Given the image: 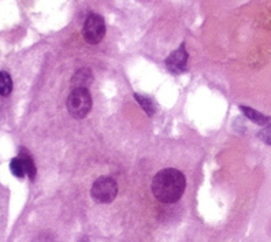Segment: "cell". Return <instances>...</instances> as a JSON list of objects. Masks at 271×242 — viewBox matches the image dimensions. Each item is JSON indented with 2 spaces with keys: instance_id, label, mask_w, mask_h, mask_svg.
<instances>
[{
  "instance_id": "cell-10",
  "label": "cell",
  "mask_w": 271,
  "mask_h": 242,
  "mask_svg": "<svg viewBox=\"0 0 271 242\" xmlns=\"http://www.w3.org/2000/svg\"><path fill=\"white\" fill-rule=\"evenodd\" d=\"M134 99L137 100L138 104L143 107V110L147 112L148 116H152V115L155 114V107H153L152 101L148 97L143 96V95H138V93H134Z\"/></svg>"
},
{
  "instance_id": "cell-1",
  "label": "cell",
  "mask_w": 271,
  "mask_h": 242,
  "mask_svg": "<svg viewBox=\"0 0 271 242\" xmlns=\"http://www.w3.org/2000/svg\"><path fill=\"white\" fill-rule=\"evenodd\" d=\"M186 187V179L185 175L179 170L165 169L152 179L151 190L155 198L165 203V204H173L181 198Z\"/></svg>"
},
{
  "instance_id": "cell-8",
  "label": "cell",
  "mask_w": 271,
  "mask_h": 242,
  "mask_svg": "<svg viewBox=\"0 0 271 242\" xmlns=\"http://www.w3.org/2000/svg\"><path fill=\"white\" fill-rule=\"evenodd\" d=\"M13 91V79L7 71H0V96H9Z\"/></svg>"
},
{
  "instance_id": "cell-12",
  "label": "cell",
  "mask_w": 271,
  "mask_h": 242,
  "mask_svg": "<svg viewBox=\"0 0 271 242\" xmlns=\"http://www.w3.org/2000/svg\"><path fill=\"white\" fill-rule=\"evenodd\" d=\"M259 138L262 140L264 144L271 146V124H268L264 129L259 132Z\"/></svg>"
},
{
  "instance_id": "cell-6",
  "label": "cell",
  "mask_w": 271,
  "mask_h": 242,
  "mask_svg": "<svg viewBox=\"0 0 271 242\" xmlns=\"http://www.w3.org/2000/svg\"><path fill=\"white\" fill-rule=\"evenodd\" d=\"M93 83V74L91 69L84 67V69L77 70L71 78V88L77 89V88H89L91 84Z\"/></svg>"
},
{
  "instance_id": "cell-2",
  "label": "cell",
  "mask_w": 271,
  "mask_h": 242,
  "mask_svg": "<svg viewBox=\"0 0 271 242\" xmlns=\"http://www.w3.org/2000/svg\"><path fill=\"white\" fill-rule=\"evenodd\" d=\"M67 111L74 119H84L92 110V96L87 88H77L70 92L66 100Z\"/></svg>"
},
{
  "instance_id": "cell-4",
  "label": "cell",
  "mask_w": 271,
  "mask_h": 242,
  "mask_svg": "<svg viewBox=\"0 0 271 242\" xmlns=\"http://www.w3.org/2000/svg\"><path fill=\"white\" fill-rule=\"evenodd\" d=\"M83 34L88 44H99L106 36V22L99 14L88 15L84 23Z\"/></svg>"
},
{
  "instance_id": "cell-5",
  "label": "cell",
  "mask_w": 271,
  "mask_h": 242,
  "mask_svg": "<svg viewBox=\"0 0 271 242\" xmlns=\"http://www.w3.org/2000/svg\"><path fill=\"white\" fill-rule=\"evenodd\" d=\"M188 51L185 48V44H181L178 50L171 52L170 56L166 59V67L167 70L173 74H181L186 70V64H188Z\"/></svg>"
},
{
  "instance_id": "cell-11",
  "label": "cell",
  "mask_w": 271,
  "mask_h": 242,
  "mask_svg": "<svg viewBox=\"0 0 271 242\" xmlns=\"http://www.w3.org/2000/svg\"><path fill=\"white\" fill-rule=\"evenodd\" d=\"M21 157H22L23 160V165H25V169H26V174H28V177L30 179H34V177H36V166H34V162H33V159L29 156V153H21Z\"/></svg>"
},
{
  "instance_id": "cell-7",
  "label": "cell",
  "mask_w": 271,
  "mask_h": 242,
  "mask_svg": "<svg viewBox=\"0 0 271 242\" xmlns=\"http://www.w3.org/2000/svg\"><path fill=\"white\" fill-rule=\"evenodd\" d=\"M240 110L243 111V114L245 115L249 120H252L253 124L263 126V125H267L270 122V118H268V116L260 114L259 111L253 110V108H249V107H245V105H240Z\"/></svg>"
},
{
  "instance_id": "cell-3",
  "label": "cell",
  "mask_w": 271,
  "mask_h": 242,
  "mask_svg": "<svg viewBox=\"0 0 271 242\" xmlns=\"http://www.w3.org/2000/svg\"><path fill=\"white\" fill-rule=\"evenodd\" d=\"M92 198L99 204H108L115 200L118 194V183L111 177H99L91 189Z\"/></svg>"
},
{
  "instance_id": "cell-9",
  "label": "cell",
  "mask_w": 271,
  "mask_h": 242,
  "mask_svg": "<svg viewBox=\"0 0 271 242\" xmlns=\"http://www.w3.org/2000/svg\"><path fill=\"white\" fill-rule=\"evenodd\" d=\"M10 170H11V173L14 174L17 178H23L25 177L26 169H25V165H23V160L21 156L14 157V159L10 162Z\"/></svg>"
}]
</instances>
